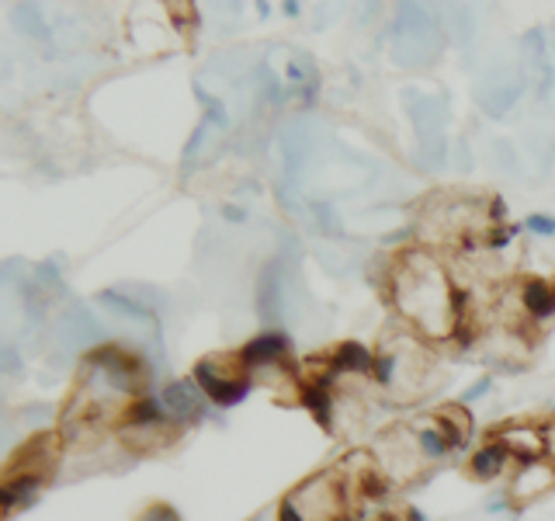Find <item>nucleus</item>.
I'll list each match as a JSON object with an SVG mask.
<instances>
[{
  "label": "nucleus",
  "instance_id": "nucleus-8",
  "mask_svg": "<svg viewBox=\"0 0 555 521\" xmlns=\"http://www.w3.org/2000/svg\"><path fill=\"white\" fill-rule=\"evenodd\" d=\"M191 379L198 382L205 399H212L216 407H236L254 390V376L243 365L240 352H212L198 358L195 369H191Z\"/></svg>",
  "mask_w": 555,
  "mask_h": 521
},
{
  "label": "nucleus",
  "instance_id": "nucleus-10",
  "mask_svg": "<svg viewBox=\"0 0 555 521\" xmlns=\"http://www.w3.org/2000/svg\"><path fill=\"white\" fill-rule=\"evenodd\" d=\"M555 491V459H538V462H520L514 469V476L507 483V494H503V508L520 514L531 504L548 497Z\"/></svg>",
  "mask_w": 555,
  "mask_h": 521
},
{
  "label": "nucleus",
  "instance_id": "nucleus-9",
  "mask_svg": "<svg viewBox=\"0 0 555 521\" xmlns=\"http://www.w3.org/2000/svg\"><path fill=\"white\" fill-rule=\"evenodd\" d=\"M482 439H493L511 452V459L520 462H538L552 456V439H555V417L552 414H534V417H511L486 428Z\"/></svg>",
  "mask_w": 555,
  "mask_h": 521
},
{
  "label": "nucleus",
  "instance_id": "nucleus-16",
  "mask_svg": "<svg viewBox=\"0 0 555 521\" xmlns=\"http://www.w3.org/2000/svg\"><path fill=\"white\" fill-rule=\"evenodd\" d=\"M372 521H424V514L413 511V508H406V511H378Z\"/></svg>",
  "mask_w": 555,
  "mask_h": 521
},
{
  "label": "nucleus",
  "instance_id": "nucleus-18",
  "mask_svg": "<svg viewBox=\"0 0 555 521\" xmlns=\"http://www.w3.org/2000/svg\"><path fill=\"white\" fill-rule=\"evenodd\" d=\"M552 459H555V439H552Z\"/></svg>",
  "mask_w": 555,
  "mask_h": 521
},
{
  "label": "nucleus",
  "instance_id": "nucleus-12",
  "mask_svg": "<svg viewBox=\"0 0 555 521\" xmlns=\"http://www.w3.org/2000/svg\"><path fill=\"white\" fill-rule=\"evenodd\" d=\"M507 462H511L507 448H503L500 442H493V439H482L479 448L465 459V476L476 480V483H490V480H496L503 473V469H507Z\"/></svg>",
  "mask_w": 555,
  "mask_h": 521
},
{
  "label": "nucleus",
  "instance_id": "nucleus-13",
  "mask_svg": "<svg viewBox=\"0 0 555 521\" xmlns=\"http://www.w3.org/2000/svg\"><path fill=\"white\" fill-rule=\"evenodd\" d=\"M135 521H181V511L167 500H150L146 508L135 514Z\"/></svg>",
  "mask_w": 555,
  "mask_h": 521
},
{
  "label": "nucleus",
  "instance_id": "nucleus-3",
  "mask_svg": "<svg viewBox=\"0 0 555 521\" xmlns=\"http://www.w3.org/2000/svg\"><path fill=\"white\" fill-rule=\"evenodd\" d=\"M468 442H473V414H468V407L441 404L382 428L369 452L392 491H410L413 483H424L444 459L459 456Z\"/></svg>",
  "mask_w": 555,
  "mask_h": 521
},
{
  "label": "nucleus",
  "instance_id": "nucleus-2",
  "mask_svg": "<svg viewBox=\"0 0 555 521\" xmlns=\"http://www.w3.org/2000/svg\"><path fill=\"white\" fill-rule=\"evenodd\" d=\"M146 386L150 365L132 347L101 344L94 352H87L77 365V376L69 382L56 421L66 445L115 434L135 399L146 396Z\"/></svg>",
  "mask_w": 555,
  "mask_h": 521
},
{
  "label": "nucleus",
  "instance_id": "nucleus-4",
  "mask_svg": "<svg viewBox=\"0 0 555 521\" xmlns=\"http://www.w3.org/2000/svg\"><path fill=\"white\" fill-rule=\"evenodd\" d=\"M392 486L382 476L375 456L364 448L344 452L317 473H309L278 500V521H358L364 508L389 497Z\"/></svg>",
  "mask_w": 555,
  "mask_h": 521
},
{
  "label": "nucleus",
  "instance_id": "nucleus-5",
  "mask_svg": "<svg viewBox=\"0 0 555 521\" xmlns=\"http://www.w3.org/2000/svg\"><path fill=\"white\" fill-rule=\"evenodd\" d=\"M444 379L441 352L406 327L392 323L375 344V390L396 410H416Z\"/></svg>",
  "mask_w": 555,
  "mask_h": 521
},
{
  "label": "nucleus",
  "instance_id": "nucleus-7",
  "mask_svg": "<svg viewBox=\"0 0 555 521\" xmlns=\"http://www.w3.org/2000/svg\"><path fill=\"white\" fill-rule=\"evenodd\" d=\"M184 428H178L164 414V404H156L153 396L135 399L132 410L126 414V421L118 424L115 439L118 445L129 452L135 459H153V456H164L167 448H173L181 442Z\"/></svg>",
  "mask_w": 555,
  "mask_h": 521
},
{
  "label": "nucleus",
  "instance_id": "nucleus-6",
  "mask_svg": "<svg viewBox=\"0 0 555 521\" xmlns=\"http://www.w3.org/2000/svg\"><path fill=\"white\" fill-rule=\"evenodd\" d=\"M63 452H66V439L60 428L31 434L28 442H22L11 452V459L4 462V473H0V511H4V521H11L22 508H28V504L52 483Z\"/></svg>",
  "mask_w": 555,
  "mask_h": 521
},
{
  "label": "nucleus",
  "instance_id": "nucleus-11",
  "mask_svg": "<svg viewBox=\"0 0 555 521\" xmlns=\"http://www.w3.org/2000/svg\"><path fill=\"white\" fill-rule=\"evenodd\" d=\"M160 404H164V414L170 417V421L184 431L205 417V393L198 390L195 379H170L160 393Z\"/></svg>",
  "mask_w": 555,
  "mask_h": 521
},
{
  "label": "nucleus",
  "instance_id": "nucleus-14",
  "mask_svg": "<svg viewBox=\"0 0 555 521\" xmlns=\"http://www.w3.org/2000/svg\"><path fill=\"white\" fill-rule=\"evenodd\" d=\"M101 303L104 306H115V309H121V313H132V317H146L150 320V313L139 306V303H129V300H121L118 292H101Z\"/></svg>",
  "mask_w": 555,
  "mask_h": 521
},
{
  "label": "nucleus",
  "instance_id": "nucleus-15",
  "mask_svg": "<svg viewBox=\"0 0 555 521\" xmlns=\"http://www.w3.org/2000/svg\"><path fill=\"white\" fill-rule=\"evenodd\" d=\"M525 226L538 237H555V219H548V216H528Z\"/></svg>",
  "mask_w": 555,
  "mask_h": 521
},
{
  "label": "nucleus",
  "instance_id": "nucleus-17",
  "mask_svg": "<svg viewBox=\"0 0 555 521\" xmlns=\"http://www.w3.org/2000/svg\"><path fill=\"white\" fill-rule=\"evenodd\" d=\"M486 390H490V379H482L479 386H473V390H468V393H465V399H476V396H482Z\"/></svg>",
  "mask_w": 555,
  "mask_h": 521
},
{
  "label": "nucleus",
  "instance_id": "nucleus-1",
  "mask_svg": "<svg viewBox=\"0 0 555 521\" xmlns=\"http://www.w3.org/2000/svg\"><path fill=\"white\" fill-rule=\"evenodd\" d=\"M378 292L396 323L438 352L441 347H476L482 334V309L473 292L462 285L448 254L416 240L386 257Z\"/></svg>",
  "mask_w": 555,
  "mask_h": 521
}]
</instances>
